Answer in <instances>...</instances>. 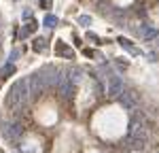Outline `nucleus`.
Segmentation results:
<instances>
[{"mask_svg": "<svg viewBox=\"0 0 159 153\" xmlns=\"http://www.w3.org/2000/svg\"><path fill=\"white\" fill-rule=\"evenodd\" d=\"M36 28H38V24L32 19V21H28L25 24V28H21V32H19V38H28L32 32H36Z\"/></svg>", "mask_w": 159, "mask_h": 153, "instance_id": "nucleus-7", "label": "nucleus"}, {"mask_svg": "<svg viewBox=\"0 0 159 153\" xmlns=\"http://www.w3.org/2000/svg\"><path fill=\"white\" fill-rule=\"evenodd\" d=\"M40 7H45V9H49V7H51V0H40Z\"/></svg>", "mask_w": 159, "mask_h": 153, "instance_id": "nucleus-18", "label": "nucleus"}, {"mask_svg": "<svg viewBox=\"0 0 159 153\" xmlns=\"http://www.w3.org/2000/svg\"><path fill=\"white\" fill-rule=\"evenodd\" d=\"M119 45H121L123 49H127V51H129V53H132V55H140V51L136 49V47H132V43H129V40H127V38L119 36Z\"/></svg>", "mask_w": 159, "mask_h": 153, "instance_id": "nucleus-10", "label": "nucleus"}, {"mask_svg": "<svg viewBox=\"0 0 159 153\" xmlns=\"http://www.w3.org/2000/svg\"><path fill=\"white\" fill-rule=\"evenodd\" d=\"M79 24H81V26L91 24V17H89V15H81V17H79Z\"/></svg>", "mask_w": 159, "mask_h": 153, "instance_id": "nucleus-14", "label": "nucleus"}, {"mask_svg": "<svg viewBox=\"0 0 159 153\" xmlns=\"http://www.w3.org/2000/svg\"><path fill=\"white\" fill-rule=\"evenodd\" d=\"M28 98H30V83H28V79H19L11 85L7 98H4V104L9 109H15L17 104H25Z\"/></svg>", "mask_w": 159, "mask_h": 153, "instance_id": "nucleus-1", "label": "nucleus"}, {"mask_svg": "<svg viewBox=\"0 0 159 153\" xmlns=\"http://www.w3.org/2000/svg\"><path fill=\"white\" fill-rule=\"evenodd\" d=\"M157 153H159V151H157Z\"/></svg>", "mask_w": 159, "mask_h": 153, "instance_id": "nucleus-19", "label": "nucleus"}, {"mask_svg": "<svg viewBox=\"0 0 159 153\" xmlns=\"http://www.w3.org/2000/svg\"><path fill=\"white\" fill-rule=\"evenodd\" d=\"M119 102H121V106L125 111H134L140 104V96H138L136 89H123V94L119 96Z\"/></svg>", "mask_w": 159, "mask_h": 153, "instance_id": "nucleus-2", "label": "nucleus"}, {"mask_svg": "<svg viewBox=\"0 0 159 153\" xmlns=\"http://www.w3.org/2000/svg\"><path fill=\"white\" fill-rule=\"evenodd\" d=\"M32 49L36 51V53L47 51V40H45V38H36V40H34V45H32Z\"/></svg>", "mask_w": 159, "mask_h": 153, "instance_id": "nucleus-12", "label": "nucleus"}, {"mask_svg": "<svg viewBox=\"0 0 159 153\" xmlns=\"http://www.w3.org/2000/svg\"><path fill=\"white\" fill-rule=\"evenodd\" d=\"M66 75H68V79H70V83H72V85H76V83L83 79V70H81V68H70Z\"/></svg>", "mask_w": 159, "mask_h": 153, "instance_id": "nucleus-9", "label": "nucleus"}, {"mask_svg": "<svg viewBox=\"0 0 159 153\" xmlns=\"http://www.w3.org/2000/svg\"><path fill=\"white\" fill-rule=\"evenodd\" d=\"M87 38H89V40H93V43H100V38L96 36V34H91V32H87Z\"/></svg>", "mask_w": 159, "mask_h": 153, "instance_id": "nucleus-17", "label": "nucleus"}, {"mask_svg": "<svg viewBox=\"0 0 159 153\" xmlns=\"http://www.w3.org/2000/svg\"><path fill=\"white\" fill-rule=\"evenodd\" d=\"M17 55H19V51L15 49V51H11V55H9V64H13L15 62V58H17Z\"/></svg>", "mask_w": 159, "mask_h": 153, "instance_id": "nucleus-16", "label": "nucleus"}, {"mask_svg": "<svg viewBox=\"0 0 159 153\" xmlns=\"http://www.w3.org/2000/svg\"><path fill=\"white\" fill-rule=\"evenodd\" d=\"M15 72V64H7V66H2L0 68V79H7L9 75Z\"/></svg>", "mask_w": 159, "mask_h": 153, "instance_id": "nucleus-13", "label": "nucleus"}, {"mask_svg": "<svg viewBox=\"0 0 159 153\" xmlns=\"http://www.w3.org/2000/svg\"><path fill=\"white\" fill-rule=\"evenodd\" d=\"M21 134H24V126H21L19 121H13V123H7V126H4V138L17 140Z\"/></svg>", "mask_w": 159, "mask_h": 153, "instance_id": "nucleus-4", "label": "nucleus"}, {"mask_svg": "<svg viewBox=\"0 0 159 153\" xmlns=\"http://www.w3.org/2000/svg\"><path fill=\"white\" fill-rule=\"evenodd\" d=\"M57 91H60L64 98H70V96H72L74 85L70 83V79H68V75H66V72H64V76L60 79V83H57Z\"/></svg>", "mask_w": 159, "mask_h": 153, "instance_id": "nucleus-6", "label": "nucleus"}, {"mask_svg": "<svg viewBox=\"0 0 159 153\" xmlns=\"http://www.w3.org/2000/svg\"><path fill=\"white\" fill-rule=\"evenodd\" d=\"M138 34L142 36V40H144V43L159 40V30H157V28H153V26H148V24H142V28L138 30Z\"/></svg>", "mask_w": 159, "mask_h": 153, "instance_id": "nucleus-5", "label": "nucleus"}, {"mask_svg": "<svg viewBox=\"0 0 159 153\" xmlns=\"http://www.w3.org/2000/svg\"><path fill=\"white\" fill-rule=\"evenodd\" d=\"M55 51H57V55H64V58H72V49H70L66 43H61V40H57V45H55Z\"/></svg>", "mask_w": 159, "mask_h": 153, "instance_id": "nucleus-8", "label": "nucleus"}, {"mask_svg": "<svg viewBox=\"0 0 159 153\" xmlns=\"http://www.w3.org/2000/svg\"><path fill=\"white\" fill-rule=\"evenodd\" d=\"M21 19H28V21H32V11H30V9H25V11L21 13Z\"/></svg>", "mask_w": 159, "mask_h": 153, "instance_id": "nucleus-15", "label": "nucleus"}, {"mask_svg": "<svg viewBox=\"0 0 159 153\" xmlns=\"http://www.w3.org/2000/svg\"><path fill=\"white\" fill-rule=\"evenodd\" d=\"M57 24H60V19H57L55 15H47V17L43 19V26H45V28H55Z\"/></svg>", "mask_w": 159, "mask_h": 153, "instance_id": "nucleus-11", "label": "nucleus"}, {"mask_svg": "<svg viewBox=\"0 0 159 153\" xmlns=\"http://www.w3.org/2000/svg\"><path fill=\"white\" fill-rule=\"evenodd\" d=\"M123 81H121V76L119 75H110L108 76V87H106V96L108 98H119L123 94Z\"/></svg>", "mask_w": 159, "mask_h": 153, "instance_id": "nucleus-3", "label": "nucleus"}]
</instances>
